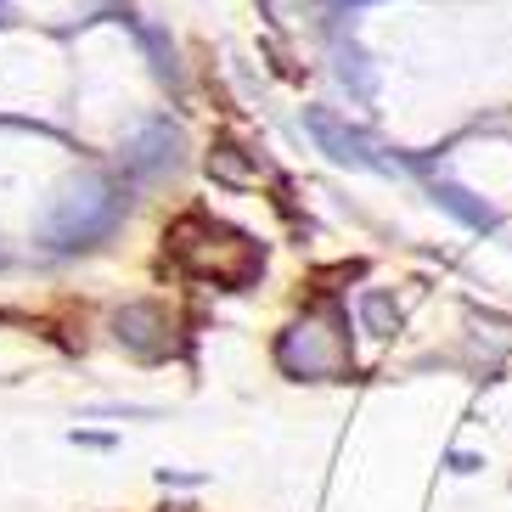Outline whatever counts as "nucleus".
Here are the masks:
<instances>
[{"label":"nucleus","mask_w":512,"mask_h":512,"mask_svg":"<svg viewBox=\"0 0 512 512\" xmlns=\"http://www.w3.org/2000/svg\"><path fill=\"white\" fill-rule=\"evenodd\" d=\"M276 366L299 383H338L349 377V332L338 321V310H310L304 321L282 332L276 344Z\"/></svg>","instance_id":"f03ea898"},{"label":"nucleus","mask_w":512,"mask_h":512,"mask_svg":"<svg viewBox=\"0 0 512 512\" xmlns=\"http://www.w3.org/2000/svg\"><path fill=\"white\" fill-rule=\"evenodd\" d=\"M113 332H119V344L130 349V355H141V361H164L169 355V316L158 310V304H130V310H119L113 316Z\"/></svg>","instance_id":"7ed1b4c3"},{"label":"nucleus","mask_w":512,"mask_h":512,"mask_svg":"<svg viewBox=\"0 0 512 512\" xmlns=\"http://www.w3.org/2000/svg\"><path fill=\"white\" fill-rule=\"evenodd\" d=\"M169 254L181 259L192 276H203V282H220V287L254 282L259 265H265V254H259L254 242L242 237V231L220 226V220H209V214H186L181 226L169 231Z\"/></svg>","instance_id":"f257e3e1"},{"label":"nucleus","mask_w":512,"mask_h":512,"mask_svg":"<svg viewBox=\"0 0 512 512\" xmlns=\"http://www.w3.org/2000/svg\"><path fill=\"white\" fill-rule=\"evenodd\" d=\"M366 321H372V332H377V338H389V332H394V321H400V316H394V304L383 299V293H372V299H366Z\"/></svg>","instance_id":"20e7f679"}]
</instances>
